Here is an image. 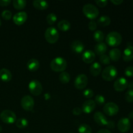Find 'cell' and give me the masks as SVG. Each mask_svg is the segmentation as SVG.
<instances>
[{"mask_svg":"<svg viewBox=\"0 0 133 133\" xmlns=\"http://www.w3.org/2000/svg\"><path fill=\"white\" fill-rule=\"evenodd\" d=\"M50 68L55 72H63L67 68V61L62 57H57L51 61Z\"/></svg>","mask_w":133,"mask_h":133,"instance_id":"6da1fadb","label":"cell"},{"mask_svg":"<svg viewBox=\"0 0 133 133\" xmlns=\"http://www.w3.org/2000/svg\"><path fill=\"white\" fill-rule=\"evenodd\" d=\"M122 42V35L116 31L109 32L106 37V42L109 46L117 47L120 45Z\"/></svg>","mask_w":133,"mask_h":133,"instance_id":"7a4b0ae2","label":"cell"},{"mask_svg":"<svg viewBox=\"0 0 133 133\" xmlns=\"http://www.w3.org/2000/svg\"><path fill=\"white\" fill-rule=\"evenodd\" d=\"M83 12L85 16L90 19H96L99 14L97 6L90 3H87L84 5Z\"/></svg>","mask_w":133,"mask_h":133,"instance_id":"3957f363","label":"cell"},{"mask_svg":"<svg viewBox=\"0 0 133 133\" xmlns=\"http://www.w3.org/2000/svg\"><path fill=\"white\" fill-rule=\"evenodd\" d=\"M45 38L49 44H55L59 38V33L57 29L53 27H49L45 31Z\"/></svg>","mask_w":133,"mask_h":133,"instance_id":"277c9868","label":"cell"},{"mask_svg":"<svg viewBox=\"0 0 133 133\" xmlns=\"http://www.w3.org/2000/svg\"><path fill=\"white\" fill-rule=\"evenodd\" d=\"M118 75V70L114 66H109L105 68L102 72V78L106 81H112Z\"/></svg>","mask_w":133,"mask_h":133,"instance_id":"5b68a950","label":"cell"},{"mask_svg":"<svg viewBox=\"0 0 133 133\" xmlns=\"http://www.w3.org/2000/svg\"><path fill=\"white\" fill-rule=\"evenodd\" d=\"M0 118L3 123L12 124L16 121V114L10 110H4L0 114Z\"/></svg>","mask_w":133,"mask_h":133,"instance_id":"8992f818","label":"cell"},{"mask_svg":"<svg viewBox=\"0 0 133 133\" xmlns=\"http://www.w3.org/2000/svg\"><path fill=\"white\" fill-rule=\"evenodd\" d=\"M29 90L33 96H38L42 92V85L38 80H32L29 83Z\"/></svg>","mask_w":133,"mask_h":133,"instance_id":"52a82bcc","label":"cell"},{"mask_svg":"<svg viewBox=\"0 0 133 133\" xmlns=\"http://www.w3.org/2000/svg\"><path fill=\"white\" fill-rule=\"evenodd\" d=\"M103 111L105 114L109 116H116L118 113L119 107L115 103L109 102L104 105Z\"/></svg>","mask_w":133,"mask_h":133,"instance_id":"ba28073f","label":"cell"},{"mask_svg":"<svg viewBox=\"0 0 133 133\" xmlns=\"http://www.w3.org/2000/svg\"><path fill=\"white\" fill-rule=\"evenodd\" d=\"M21 105L26 111H31L35 106V101L30 96H25L21 99Z\"/></svg>","mask_w":133,"mask_h":133,"instance_id":"9c48e42d","label":"cell"},{"mask_svg":"<svg viewBox=\"0 0 133 133\" xmlns=\"http://www.w3.org/2000/svg\"><path fill=\"white\" fill-rule=\"evenodd\" d=\"M88 77L84 74H79L76 77L74 81L75 87L78 90H83L87 87L88 84Z\"/></svg>","mask_w":133,"mask_h":133,"instance_id":"30bf717a","label":"cell"},{"mask_svg":"<svg viewBox=\"0 0 133 133\" xmlns=\"http://www.w3.org/2000/svg\"><path fill=\"white\" fill-rule=\"evenodd\" d=\"M119 132L125 133L128 132L131 127V120L128 118H122L118 121L117 124Z\"/></svg>","mask_w":133,"mask_h":133,"instance_id":"8fae6325","label":"cell"},{"mask_svg":"<svg viewBox=\"0 0 133 133\" xmlns=\"http://www.w3.org/2000/svg\"><path fill=\"white\" fill-rule=\"evenodd\" d=\"M128 81L125 77H119L114 83V88L117 92H123L128 87Z\"/></svg>","mask_w":133,"mask_h":133,"instance_id":"7c38bea8","label":"cell"},{"mask_svg":"<svg viewBox=\"0 0 133 133\" xmlns=\"http://www.w3.org/2000/svg\"><path fill=\"white\" fill-rule=\"evenodd\" d=\"M96 104L95 101L92 99H88L84 102L82 105L81 110L85 114H90L96 109Z\"/></svg>","mask_w":133,"mask_h":133,"instance_id":"4fadbf2b","label":"cell"},{"mask_svg":"<svg viewBox=\"0 0 133 133\" xmlns=\"http://www.w3.org/2000/svg\"><path fill=\"white\" fill-rule=\"evenodd\" d=\"M27 14L25 12H19L14 14L13 16V22L17 25L19 26L23 25L27 21Z\"/></svg>","mask_w":133,"mask_h":133,"instance_id":"5bb4252c","label":"cell"},{"mask_svg":"<svg viewBox=\"0 0 133 133\" xmlns=\"http://www.w3.org/2000/svg\"><path fill=\"white\" fill-rule=\"evenodd\" d=\"M94 119L99 126H106L109 122L106 116L101 112H96L95 113L94 115Z\"/></svg>","mask_w":133,"mask_h":133,"instance_id":"9a60e30c","label":"cell"},{"mask_svg":"<svg viewBox=\"0 0 133 133\" xmlns=\"http://www.w3.org/2000/svg\"><path fill=\"white\" fill-rule=\"evenodd\" d=\"M82 59L85 63L91 64L96 59V54L92 51L87 50L83 52L82 55Z\"/></svg>","mask_w":133,"mask_h":133,"instance_id":"2e32d148","label":"cell"},{"mask_svg":"<svg viewBox=\"0 0 133 133\" xmlns=\"http://www.w3.org/2000/svg\"><path fill=\"white\" fill-rule=\"evenodd\" d=\"M71 49L76 53H81L84 49L83 43L80 40H74L71 44Z\"/></svg>","mask_w":133,"mask_h":133,"instance_id":"e0dca14e","label":"cell"},{"mask_svg":"<svg viewBox=\"0 0 133 133\" xmlns=\"http://www.w3.org/2000/svg\"><path fill=\"white\" fill-rule=\"evenodd\" d=\"M12 75L10 70L6 68H2L0 70V79L3 82L7 83L12 79Z\"/></svg>","mask_w":133,"mask_h":133,"instance_id":"ac0fdd59","label":"cell"},{"mask_svg":"<svg viewBox=\"0 0 133 133\" xmlns=\"http://www.w3.org/2000/svg\"><path fill=\"white\" fill-rule=\"evenodd\" d=\"M123 60L125 62H130L133 60V46L129 45L125 49L123 54Z\"/></svg>","mask_w":133,"mask_h":133,"instance_id":"d6986e66","label":"cell"},{"mask_svg":"<svg viewBox=\"0 0 133 133\" xmlns=\"http://www.w3.org/2000/svg\"><path fill=\"white\" fill-rule=\"evenodd\" d=\"M27 68L30 71H36L40 68V62L37 59L31 58L27 62Z\"/></svg>","mask_w":133,"mask_h":133,"instance_id":"ffe728a7","label":"cell"},{"mask_svg":"<svg viewBox=\"0 0 133 133\" xmlns=\"http://www.w3.org/2000/svg\"><path fill=\"white\" fill-rule=\"evenodd\" d=\"M95 52L97 55L101 56L103 55H105V53L107 52V46L106 44L104 42H100L97 43L96 45H95Z\"/></svg>","mask_w":133,"mask_h":133,"instance_id":"44dd1931","label":"cell"},{"mask_svg":"<svg viewBox=\"0 0 133 133\" xmlns=\"http://www.w3.org/2000/svg\"><path fill=\"white\" fill-rule=\"evenodd\" d=\"M34 7L39 10H44L48 9L49 6V3L46 1L43 0H35L32 2Z\"/></svg>","mask_w":133,"mask_h":133,"instance_id":"7402d4cb","label":"cell"},{"mask_svg":"<svg viewBox=\"0 0 133 133\" xmlns=\"http://www.w3.org/2000/svg\"><path fill=\"white\" fill-rule=\"evenodd\" d=\"M90 74H92L93 76H98L101 72V64L97 62H94V63L91 65L90 68Z\"/></svg>","mask_w":133,"mask_h":133,"instance_id":"603a6c76","label":"cell"},{"mask_svg":"<svg viewBox=\"0 0 133 133\" xmlns=\"http://www.w3.org/2000/svg\"><path fill=\"white\" fill-rule=\"evenodd\" d=\"M121 56H122V52L120 49L118 48H113L109 52V57L112 61H118L121 58Z\"/></svg>","mask_w":133,"mask_h":133,"instance_id":"cb8c5ba5","label":"cell"},{"mask_svg":"<svg viewBox=\"0 0 133 133\" xmlns=\"http://www.w3.org/2000/svg\"><path fill=\"white\" fill-rule=\"evenodd\" d=\"M57 27H58V29L63 32H66V31H69L71 27V24L70 22L66 19H62V20L60 21L57 24Z\"/></svg>","mask_w":133,"mask_h":133,"instance_id":"d4e9b609","label":"cell"},{"mask_svg":"<svg viewBox=\"0 0 133 133\" xmlns=\"http://www.w3.org/2000/svg\"><path fill=\"white\" fill-rule=\"evenodd\" d=\"M110 23H111V19H110V17L106 15H103L99 18L97 22V24H98L101 27L109 26L110 24Z\"/></svg>","mask_w":133,"mask_h":133,"instance_id":"484cf974","label":"cell"},{"mask_svg":"<svg viewBox=\"0 0 133 133\" xmlns=\"http://www.w3.org/2000/svg\"><path fill=\"white\" fill-rule=\"evenodd\" d=\"M13 6L17 10H22L27 5V2L25 0H14L12 1Z\"/></svg>","mask_w":133,"mask_h":133,"instance_id":"4316f807","label":"cell"},{"mask_svg":"<svg viewBox=\"0 0 133 133\" xmlns=\"http://www.w3.org/2000/svg\"><path fill=\"white\" fill-rule=\"evenodd\" d=\"M29 122L25 118H19L16 121V125L19 129H25L28 126Z\"/></svg>","mask_w":133,"mask_h":133,"instance_id":"83f0119b","label":"cell"},{"mask_svg":"<svg viewBox=\"0 0 133 133\" xmlns=\"http://www.w3.org/2000/svg\"><path fill=\"white\" fill-rule=\"evenodd\" d=\"M59 81L62 84H68L70 81V74L66 71L61 72L59 75Z\"/></svg>","mask_w":133,"mask_h":133,"instance_id":"f1b7e54d","label":"cell"},{"mask_svg":"<svg viewBox=\"0 0 133 133\" xmlns=\"http://www.w3.org/2000/svg\"><path fill=\"white\" fill-rule=\"evenodd\" d=\"M104 37H105V35L101 30H97L94 33V39L97 43L102 42L103 40H104Z\"/></svg>","mask_w":133,"mask_h":133,"instance_id":"f546056e","label":"cell"},{"mask_svg":"<svg viewBox=\"0 0 133 133\" xmlns=\"http://www.w3.org/2000/svg\"><path fill=\"white\" fill-rule=\"evenodd\" d=\"M78 132L79 133H92V128L88 124L83 123L79 127Z\"/></svg>","mask_w":133,"mask_h":133,"instance_id":"4dcf8cb0","label":"cell"},{"mask_svg":"<svg viewBox=\"0 0 133 133\" xmlns=\"http://www.w3.org/2000/svg\"><path fill=\"white\" fill-rule=\"evenodd\" d=\"M57 20V15L54 13H50V14H48L46 17V21L48 22V23L50 25H53L56 22V21Z\"/></svg>","mask_w":133,"mask_h":133,"instance_id":"1f68e13d","label":"cell"},{"mask_svg":"<svg viewBox=\"0 0 133 133\" xmlns=\"http://www.w3.org/2000/svg\"><path fill=\"white\" fill-rule=\"evenodd\" d=\"M95 103H96V105H99V106H101V105H104L105 103V99L104 97V96H101V95H97L95 97Z\"/></svg>","mask_w":133,"mask_h":133,"instance_id":"d6a6232c","label":"cell"},{"mask_svg":"<svg viewBox=\"0 0 133 133\" xmlns=\"http://www.w3.org/2000/svg\"><path fill=\"white\" fill-rule=\"evenodd\" d=\"M125 99L127 102H133V90L129 89V90L126 92L125 95Z\"/></svg>","mask_w":133,"mask_h":133,"instance_id":"836d02e7","label":"cell"},{"mask_svg":"<svg viewBox=\"0 0 133 133\" xmlns=\"http://www.w3.org/2000/svg\"><path fill=\"white\" fill-rule=\"evenodd\" d=\"M99 61L103 64H109L110 63V59L109 57L107 55H103L100 56L99 57Z\"/></svg>","mask_w":133,"mask_h":133,"instance_id":"e575fe53","label":"cell"},{"mask_svg":"<svg viewBox=\"0 0 133 133\" xmlns=\"http://www.w3.org/2000/svg\"><path fill=\"white\" fill-rule=\"evenodd\" d=\"M12 12L9 10H5L1 13V16L5 20H9L12 18Z\"/></svg>","mask_w":133,"mask_h":133,"instance_id":"d590c367","label":"cell"},{"mask_svg":"<svg viewBox=\"0 0 133 133\" xmlns=\"http://www.w3.org/2000/svg\"><path fill=\"white\" fill-rule=\"evenodd\" d=\"M83 95H84V96L86 97V98L90 99L93 97L94 92L92 90L90 89V88H88V89H86L83 92Z\"/></svg>","mask_w":133,"mask_h":133,"instance_id":"8d00e7d4","label":"cell"},{"mask_svg":"<svg viewBox=\"0 0 133 133\" xmlns=\"http://www.w3.org/2000/svg\"><path fill=\"white\" fill-rule=\"evenodd\" d=\"M125 75L128 77H133V66H128L125 70Z\"/></svg>","mask_w":133,"mask_h":133,"instance_id":"74e56055","label":"cell"},{"mask_svg":"<svg viewBox=\"0 0 133 133\" xmlns=\"http://www.w3.org/2000/svg\"><path fill=\"white\" fill-rule=\"evenodd\" d=\"M88 29H89L91 31H96L97 26V22H96L95 21H93V20L90 21V22L88 23Z\"/></svg>","mask_w":133,"mask_h":133,"instance_id":"f35d334b","label":"cell"},{"mask_svg":"<svg viewBox=\"0 0 133 133\" xmlns=\"http://www.w3.org/2000/svg\"><path fill=\"white\" fill-rule=\"evenodd\" d=\"M95 2H96V5L100 7H105L108 4V1H107V0H97Z\"/></svg>","mask_w":133,"mask_h":133,"instance_id":"ab89813d","label":"cell"},{"mask_svg":"<svg viewBox=\"0 0 133 133\" xmlns=\"http://www.w3.org/2000/svg\"><path fill=\"white\" fill-rule=\"evenodd\" d=\"M82 112H83V111H82V110H81V108L75 107V108H74V109H73L72 112H73V114H74V115L79 116V115H81V114Z\"/></svg>","mask_w":133,"mask_h":133,"instance_id":"60d3db41","label":"cell"},{"mask_svg":"<svg viewBox=\"0 0 133 133\" xmlns=\"http://www.w3.org/2000/svg\"><path fill=\"white\" fill-rule=\"evenodd\" d=\"M11 3L10 0H0V6H6Z\"/></svg>","mask_w":133,"mask_h":133,"instance_id":"b9f144b4","label":"cell"},{"mask_svg":"<svg viewBox=\"0 0 133 133\" xmlns=\"http://www.w3.org/2000/svg\"><path fill=\"white\" fill-rule=\"evenodd\" d=\"M106 127H107L109 129H114L115 127V123L114 122H112V121H109L108 122L107 125H106Z\"/></svg>","mask_w":133,"mask_h":133,"instance_id":"7bdbcfd3","label":"cell"},{"mask_svg":"<svg viewBox=\"0 0 133 133\" xmlns=\"http://www.w3.org/2000/svg\"><path fill=\"white\" fill-rule=\"evenodd\" d=\"M112 3L114 4V5H119L123 2V0H111Z\"/></svg>","mask_w":133,"mask_h":133,"instance_id":"ee69618b","label":"cell"},{"mask_svg":"<svg viewBox=\"0 0 133 133\" xmlns=\"http://www.w3.org/2000/svg\"><path fill=\"white\" fill-rule=\"evenodd\" d=\"M97 133H112V132H110V131H109V130L105 129H104L99 130V131Z\"/></svg>","mask_w":133,"mask_h":133,"instance_id":"f6af8a7d","label":"cell"},{"mask_svg":"<svg viewBox=\"0 0 133 133\" xmlns=\"http://www.w3.org/2000/svg\"><path fill=\"white\" fill-rule=\"evenodd\" d=\"M128 118L130 119V120H133V111L131 112L129 114H128Z\"/></svg>","mask_w":133,"mask_h":133,"instance_id":"bcb514c9","label":"cell"},{"mask_svg":"<svg viewBox=\"0 0 133 133\" xmlns=\"http://www.w3.org/2000/svg\"><path fill=\"white\" fill-rule=\"evenodd\" d=\"M127 88H129V89L133 90V82H131V83H129Z\"/></svg>","mask_w":133,"mask_h":133,"instance_id":"7dc6e473","label":"cell"},{"mask_svg":"<svg viewBox=\"0 0 133 133\" xmlns=\"http://www.w3.org/2000/svg\"><path fill=\"white\" fill-rule=\"evenodd\" d=\"M1 131H2V127H1V126L0 125V132H1Z\"/></svg>","mask_w":133,"mask_h":133,"instance_id":"c3c4849f","label":"cell"},{"mask_svg":"<svg viewBox=\"0 0 133 133\" xmlns=\"http://www.w3.org/2000/svg\"><path fill=\"white\" fill-rule=\"evenodd\" d=\"M1 19H0V26H1Z\"/></svg>","mask_w":133,"mask_h":133,"instance_id":"681fc988","label":"cell"},{"mask_svg":"<svg viewBox=\"0 0 133 133\" xmlns=\"http://www.w3.org/2000/svg\"><path fill=\"white\" fill-rule=\"evenodd\" d=\"M131 133H133V131H132V132H131Z\"/></svg>","mask_w":133,"mask_h":133,"instance_id":"f907efd6","label":"cell"},{"mask_svg":"<svg viewBox=\"0 0 133 133\" xmlns=\"http://www.w3.org/2000/svg\"><path fill=\"white\" fill-rule=\"evenodd\" d=\"M132 5H133V2H132Z\"/></svg>","mask_w":133,"mask_h":133,"instance_id":"816d5d0a","label":"cell"},{"mask_svg":"<svg viewBox=\"0 0 133 133\" xmlns=\"http://www.w3.org/2000/svg\"></svg>","mask_w":133,"mask_h":133,"instance_id":"f5cc1de1","label":"cell"}]
</instances>
